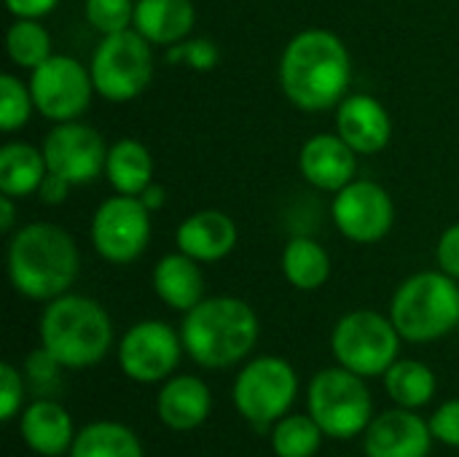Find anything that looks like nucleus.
Masks as SVG:
<instances>
[{
    "mask_svg": "<svg viewBox=\"0 0 459 457\" xmlns=\"http://www.w3.org/2000/svg\"><path fill=\"white\" fill-rule=\"evenodd\" d=\"M352 59L344 40L328 30H301L280 57V86L307 113L336 108L350 89Z\"/></svg>",
    "mask_w": 459,
    "mask_h": 457,
    "instance_id": "1",
    "label": "nucleus"
},
{
    "mask_svg": "<svg viewBox=\"0 0 459 457\" xmlns=\"http://www.w3.org/2000/svg\"><path fill=\"white\" fill-rule=\"evenodd\" d=\"M78 277V248L70 232L54 224H27L8 245V280L32 302H54Z\"/></svg>",
    "mask_w": 459,
    "mask_h": 457,
    "instance_id": "2",
    "label": "nucleus"
},
{
    "mask_svg": "<svg viewBox=\"0 0 459 457\" xmlns=\"http://www.w3.org/2000/svg\"><path fill=\"white\" fill-rule=\"evenodd\" d=\"M261 334L255 310L237 296L202 299L186 312L180 337L186 353L204 369H229L242 364Z\"/></svg>",
    "mask_w": 459,
    "mask_h": 457,
    "instance_id": "3",
    "label": "nucleus"
},
{
    "mask_svg": "<svg viewBox=\"0 0 459 457\" xmlns=\"http://www.w3.org/2000/svg\"><path fill=\"white\" fill-rule=\"evenodd\" d=\"M38 334L40 345L65 369H91L113 347L110 315L100 302L78 294H62L46 302Z\"/></svg>",
    "mask_w": 459,
    "mask_h": 457,
    "instance_id": "4",
    "label": "nucleus"
},
{
    "mask_svg": "<svg viewBox=\"0 0 459 457\" xmlns=\"http://www.w3.org/2000/svg\"><path fill=\"white\" fill-rule=\"evenodd\" d=\"M390 318L406 342L425 345L459 326V286L446 272H417L393 296Z\"/></svg>",
    "mask_w": 459,
    "mask_h": 457,
    "instance_id": "5",
    "label": "nucleus"
},
{
    "mask_svg": "<svg viewBox=\"0 0 459 457\" xmlns=\"http://www.w3.org/2000/svg\"><path fill=\"white\" fill-rule=\"evenodd\" d=\"M307 409L328 439H355L374 420V401L366 380L344 366L323 369L307 391Z\"/></svg>",
    "mask_w": 459,
    "mask_h": 457,
    "instance_id": "6",
    "label": "nucleus"
},
{
    "mask_svg": "<svg viewBox=\"0 0 459 457\" xmlns=\"http://www.w3.org/2000/svg\"><path fill=\"white\" fill-rule=\"evenodd\" d=\"M401 334L393 318L374 310L347 312L331 334V353L339 366L368 377H385V372L398 361Z\"/></svg>",
    "mask_w": 459,
    "mask_h": 457,
    "instance_id": "7",
    "label": "nucleus"
},
{
    "mask_svg": "<svg viewBox=\"0 0 459 457\" xmlns=\"http://www.w3.org/2000/svg\"><path fill=\"white\" fill-rule=\"evenodd\" d=\"M299 396L296 369L277 356H258L247 361L231 388L237 412L253 428H272L282 420Z\"/></svg>",
    "mask_w": 459,
    "mask_h": 457,
    "instance_id": "8",
    "label": "nucleus"
},
{
    "mask_svg": "<svg viewBox=\"0 0 459 457\" xmlns=\"http://www.w3.org/2000/svg\"><path fill=\"white\" fill-rule=\"evenodd\" d=\"M89 70L100 97L110 102H129L140 97L153 78L151 43L134 27L116 35H102Z\"/></svg>",
    "mask_w": 459,
    "mask_h": 457,
    "instance_id": "9",
    "label": "nucleus"
},
{
    "mask_svg": "<svg viewBox=\"0 0 459 457\" xmlns=\"http://www.w3.org/2000/svg\"><path fill=\"white\" fill-rule=\"evenodd\" d=\"M30 73L35 110L54 124L78 121L91 105V97L97 94L91 70L67 54H51Z\"/></svg>",
    "mask_w": 459,
    "mask_h": 457,
    "instance_id": "10",
    "label": "nucleus"
},
{
    "mask_svg": "<svg viewBox=\"0 0 459 457\" xmlns=\"http://www.w3.org/2000/svg\"><path fill=\"white\" fill-rule=\"evenodd\" d=\"M151 210L140 197L116 194L91 218V245L108 264L137 261L151 242Z\"/></svg>",
    "mask_w": 459,
    "mask_h": 457,
    "instance_id": "11",
    "label": "nucleus"
},
{
    "mask_svg": "<svg viewBox=\"0 0 459 457\" xmlns=\"http://www.w3.org/2000/svg\"><path fill=\"white\" fill-rule=\"evenodd\" d=\"M183 350V337L172 326L140 321L118 342V366L132 382L156 385L172 377Z\"/></svg>",
    "mask_w": 459,
    "mask_h": 457,
    "instance_id": "12",
    "label": "nucleus"
},
{
    "mask_svg": "<svg viewBox=\"0 0 459 457\" xmlns=\"http://www.w3.org/2000/svg\"><path fill=\"white\" fill-rule=\"evenodd\" d=\"M331 218L347 240L374 245L390 234L395 224V205L385 186L374 180H352L336 191Z\"/></svg>",
    "mask_w": 459,
    "mask_h": 457,
    "instance_id": "13",
    "label": "nucleus"
},
{
    "mask_svg": "<svg viewBox=\"0 0 459 457\" xmlns=\"http://www.w3.org/2000/svg\"><path fill=\"white\" fill-rule=\"evenodd\" d=\"M108 145L102 135L81 121L56 124L43 140V156L48 172L62 175L73 186H83L105 175Z\"/></svg>",
    "mask_w": 459,
    "mask_h": 457,
    "instance_id": "14",
    "label": "nucleus"
},
{
    "mask_svg": "<svg viewBox=\"0 0 459 457\" xmlns=\"http://www.w3.org/2000/svg\"><path fill=\"white\" fill-rule=\"evenodd\" d=\"M433 442L430 423L417 409L395 407L371 420L363 434V453L366 457H428Z\"/></svg>",
    "mask_w": 459,
    "mask_h": 457,
    "instance_id": "15",
    "label": "nucleus"
},
{
    "mask_svg": "<svg viewBox=\"0 0 459 457\" xmlns=\"http://www.w3.org/2000/svg\"><path fill=\"white\" fill-rule=\"evenodd\" d=\"M336 132L355 154H379L393 137L387 108L371 94H347L336 105Z\"/></svg>",
    "mask_w": 459,
    "mask_h": 457,
    "instance_id": "16",
    "label": "nucleus"
},
{
    "mask_svg": "<svg viewBox=\"0 0 459 457\" xmlns=\"http://www.w3.org/2000/svg\"><path fill=\"white\" fill-rule=\"evenodd\" d=\"M299 167L307 183L320 191H342L347 183L355 180L358 172V154L344 143L339 132H323L309 137L301 145Z\"/></svg>",
    "mask_w": 459,
    "mask_h": 457,
    "instance_id": "17",
    "label": "nucleus"
},
{
    "mask_svg": "<svg viewBox=\"0 0 459 457\" xmlns=\"http://www.w3.org/2000/svg\"><path fill=\"white\" fill-rule=\"evenodd\" d=\"M212 412V396L210 388L191 374L169 377L164 380L159 396H156V415L159 420L178 434L196 431L207 423Z\"/></svg>",
    "mask_w": 459,
    "mask_h": 457,
    "instance_id": "18",
    "label": "nucleus"
},
{
    "mask_svg": "<svg viewBox=\"0 0 459 457\" xmlns=\"http://www.w3.org/2000/svg\"><path fill=\"white\" fill-rule=\"evenodd\" d=\"M239 232L223 210H199L178 226V248L199 264L223 261L237 248Z\"/></svg>",
    "mask_w": 459,
    "mask_h": 457,
    "instance_id": "19",
    "label": "nucleus"
},
{
    "mask_svg": "<svg viewBox=\"0 0 459 457\" xmlns=\"http://www.w3.org/2000/svg\"><path fill=\"white\" fill-rule=\"evenodd\" d=\"M19 434L24 444L40 457L70 455V447L75 442V428L70 412L48 399L32 401L22 412Z\"/></svg>",
    "mask_w": 459,
    "mask_h": 457,
    "instance_id": "20",
    "label": "nucleus"
},
{
    "mask_svg": "<svg viewBox=\"0 0 459 457\" xmlns=\"http://www.w3.org/2000/svg\"><path fill=\"white\" fill-rule=\"evenodd\" d=\"M196 8L191 0H137L132 27L151 46H175L194 30Z\"/></svg>",
    "mask_w": 459,
    "mask_h": 457,
    "instance_id": "21",
    "label": "nucleus"
},
{
    "mask_svg": "<svg viewBox=\"0 0 459 457\" xmlns=\"http://www.w3.org/2000/svg\"><path fill=\"white\" fill-rule=\"evenodd\" d=\"M153 291L169 310H194L204 299V275L199 269V261L186 256L183 250L159 259V264L153 267Z\"/></svg>",
    "mask_w": 459,
    "mask_h": 457,
    "instance_id": "22",
    "label": "nucleus"
},
{
    "mask_svg": "<svg viewBox=\"0 0 459 457\" xmlns=\"http://www.w3.org/2000/svg\"><path fill=\"white\" fill-rule=\"evenodd\" d=\"M105 175L116 194L140 197L153 183V156L140 140H118L108 151Z\"/></svg>",
    "mask_w": 459,
    "mask_h": 457,
    "instance_id": "23",
    "label": "nucleus"
},
{
    "mask_svg": "<svg viewBox=\"0 0 459 457\" xmlns=\"http://www.w3.org/2000/svg\"><path fill=\"white\" fill-rule=\"evenodd\" d=\"M43 148L30 143H5L0 148V191L8 197H30L46 178Z\"/></svg>",
    "mask_w": 459,
    "mask_h": 457,
    "instance_id": "24",
    "label": "nucleus"
},
{
    "mask_svg": "<svg viewBox=\"0 0 459 457\" xmlns=\"http://www.w3.org/2000/svg\"><path fill=\"white\" fill-rule=\"evenodd\" d=\"M282 275L299 291H317L331 277V256L312 237H293L282 250Z\"/></svg>",
    "mask_w": 459,
    "mask_h": 457,
    "instance_id": "25",
    "label": "nucleus"
},
{
    "mask_svg": "<svg viewBox=\"0 0 459 457\" xmlns=\"http://www.w3.org/2000/svg\"><path fill=\"white\" fill-rule=\"evenodd\" d=\"M70 457H145L132 428L116 420H94L75 434Z\"/></svg>",
    "mask_w": 459,
    "mask_h": 457,
    "instance_id": "26",
    "label": "nucleus"
},
{
    "mask_svg": "<svg viewBox=\"0 0 459 457\" xmlns=\"http://www.w3.org/2000/svg\"><path fill=\"white\" fill-rule=\"evenodd\" d=\"M436 372L411 358H398L387 372H385V391L395 401V407L403 409H422L433 401L436 396Z\"/></svg>",
    "mask_w": 459,
    "mask_h": 457,
    "instance_id": "27",
    "label": "nucleus"
},
{
    "mask_svg": "<svg viewBox=\"0 0 459 457\" xmlns=\"http://www.w3.org/2000/svg\"><path fill=\"white\" fill-rule=\"evenodd\" d=\"M323 431L312 415H285L272 426V453L277 457H315L323 444Z\"/></svg>",
    "mask_w": 459,
    "mask_h": 457,
    "instance_id": "28",
    "label": "nucleus"
},
{
    "mask_svg": "<svg viewBox=\"0 0 459 457\" xmlns=\"http://www.w3.org/2000/svg\"><path fill=\"white\" fill-rule=\"evenodd\" d=\"M5 51L13 65L35 70L51 57V35L40 19H16L5 32Z\"/></svg>",
    "mask_w": 459,
    "mask_h": 457,
    "instance_id": "29",
    "label": "nucleus"
},
{
    "mask_svg": "<svg viewBox=\"0 0 459 457\" xmlns=\"http://www.w3.org/2000/svg\"><path fill=\"white\" fill-rule=\"evenodd\" d=\"M32 110H35V100L30 83H22V78L11 73L0 75V129L16 132L30 121Z\"/></svg>",
    "mask_w": 459,
    "mask_h": 457,
    "instance_id": "30",
    "label": "nucleus"
},
{
    "mask_svg": "<svg viewBox=\"0 0 459 457\" xmlns=\"http://www.w3.org/2000/svg\"><path fill=\"white\" fill-rule=\"evenodd\" d=\"M83 13L100 35H116L132 27L134 0H86Z\"/></svg>",
    "mask_w": 459,
    "mask_h": 457,
    "instance_id": "31",
    "label": "nucleus"
},
{
    "mask_svg": "<svg viewBox=\"0 0 459 457\" xmlns=\"http://www.w3.org/2000/svg\"><path fill=\"white\" fill-rule=\"evenodd\" d=\"M164 59L169 65H183L188 70L207 73V70H212L218 65L221 51H218V46L210 38H186V40L169 46Z\"/></svg>",
    "mask_w": 459,
    "mask_h": 457,
    "instance_id": "32",
    "label": "nucleus"
},
{
    "mask_svg": "<svg viewBox=\"0 0 459 457\" xmlns=\"http://www.w3.org/2000/svg\"><path fill=\"white\" fill-rule=\"evenodd\" d=\"M24 401V380L22 372L11 364H0V417L8 423L22 412Z\"/></svg>",
    "mask_w": 459,
    "mask_h": 457,
    "instance_id": "33",
    "label": "nucleus"
},
{
    "mask_svg": "<svg viewBox=\"0 0 459 457\" xmlns=\"http://www.w3.org/2000/svg\"><path fill=\"white\" fill-rule=\"evenodd\" d=\"M430 431L433 439L446 444V447H457L459 450V399L444 401L433 415H430Z\"/></svg>",
    "mask_w": 459,
    "mask_h": 457,
    "instance_id": "34",
    "label": "nucleus"
},
{
    "mask_svg": "<svg viewBox=\"0 0 459 457\" xmlns=\"http://www.w3.org/2000/svg\"><path fill=\"white\" fill-rule=\"evenodd\" d=\"M65 366L40 345V347H35L30 356H27V361H24V374H27V380H32L38 388L43 385H51L56 377H59V372H62Z\"/></svg>",
    "mask_w": 459,
    "mask_h": 457,
    "instance_id": "35",
    "label": "nucleus"
},
{
    "mask_svg": "<svg viewBox=\"0 0 459 457\" xmlns=\"http://www.w3.org/2000/svg\"><path fill=\"white\" fill-rule=\"evenodd\" d=\"M436 259H438V267L441 272L452 275L455 280H459V224L449 226L441 240H438V248H436Z\"/></svg>",
    "mask_w": 459,
    "mask_h": 457,
    "instance_id": "36",
    "label": "nucleus"
},
{
    "mask_svg": "<svg viewBox=\"0 0 459 457\" xmlns=\"http://www.w3.org/2000/svg\"><path fill=\"white\" fill-rule=\"evenodd\" d=\"M70 186H73V183H67L62 175L46 172V178L40 180V186H38L35 194L40 197L43 205H62V202L67 199V194H70Z\"/></svg>",
    "mask_w": 459,
    "mask_h": 457,
    "instance_id": "37",
    "label": "nucleus"
},
{
    "mask_svg": "<svg viewBox=\"0 0 459 457\" xmlns=\"http://www.w3.org/2000/svg\"><path fill=\"white\" fill-rule=\"evenodd\" d=\"M59 0H5V8L16 19H40L56 8Z\"/></svg>",
    "mask_w": 459,
    "mask_h": 457,
    "instance_id": "38",
    "label": "nucleus"
},
{
    "mask_svg": "<svg viewBox=\"0 0 459 457\" xmlns=\"http://www.w3.org/2000/svg\"><path fill=\"white\" fill-rule=\"evenodd\" d=\"M140 199H143V205H145L151 213H156V210H161V207H164V202H167V191H164L159 183H151V186L140 194Z\"/></svg>",
    "mask_w": 459,
    "mask_h": 457,
    "instance_id": "39",
    "label": "nucleus"
},
{
    "mask_svg": "<svg viewBox=\"0 0 459 457\" xmlns=\"http://www.w3.org/2000/svg\"><path fill=\"white\" fill-rule=\"evenodd\" d=\"M16 224V207H13V197L3 194L0 197V232L8 234Z\"/></svg>",
    "mask_w": 459,
    "mask_h": 457,
    "instance_id": "40",
    "label": "nucleus"
}]
</instances>
